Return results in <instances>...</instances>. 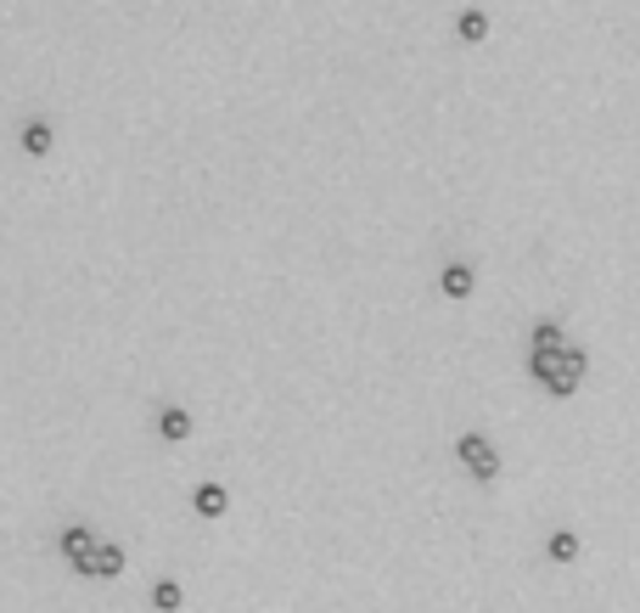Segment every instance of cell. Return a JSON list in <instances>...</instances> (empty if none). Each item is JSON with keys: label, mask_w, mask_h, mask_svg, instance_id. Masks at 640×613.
I'll list each match as a JSON object with an SVG mask.
<instances>
[{"label": "cell", "mask_w": 640, "mask_h": 613, "mask_svg": "<svg viewBox=\"0 0 640 613\" xmlns=\"http://www.w3.org/2000/svg\"><path fill=\"white\" fill-rule=\"evenodd\" d=\"M528 349H567V333L556 327V321H539V327L528 333Z\"/></svg>", "instance_id": "12"}, {"label": "cell", "mask_w": 640, "mask_h": 613, "mask_svg": "<svg viewBox=\"0 0 640 613\" xmlns=\"http://www.w3.org/2000/svg\"><path fill=\"white\" fill-rule=\"evenodd\" d=\"M57 546H62V558H67V563H85V558L96 552V546H101V535H96L90 524H67Z\"/></svg>", "instance_id": "4"}, {"label": "cell", "mask_w": 640, "mask_h": 613, "mask_svg": "<svg viewBox=\"0 0 640 613\" xmlns=\"http://www.w3.org/2000/svg\"><path fill=\"white\" fill-rule=\"evenodd\" d=\"M152 608L158 613H180L186 608V591L175 586V579H158V586H152Z\"/></svg>", "instance_id": "11"}, {"label": "cell", "mask_w": 640, "mask_h": 613, "mask_svg": "<svg viewBox=\"0 0 640 613\" xmlns=\"http://www.w3.org/2000/svg\"><path fill=\"white\" fill-rule=\"evenodd\" d=\"M191 428H197V423H191V411H186V405H163V411H158V434H163L168 445L191 439Z\"/></svg>", "instance_id": "7"}, {"label": "cell", "mask_w": 640, "mask_h": 613, "mask_svg": "<svg viewBox=\"0 0 640 613\" xmlns=\"http://www.w3.org/2000/svg\"><path fill=\"white\" fill-rule=\"evenodd\" d=\"M455 35H461L466 46H484V40H489V12H484V7H466V12L455 17Z\"/></svg>", "instance_id": "8"}, {"label": "cell", "mask_w": 640, "mask_h": 613, "mask_svg": "<svg viewBox=\"0 0 640 613\" xmlns=\"http://www.w3.org/2000/svg\"><path fill=\"white\" fill-rule=\"evenodd\" d=\"M545 558H551V563H579V535H573V529H556V535L545 540Z\"/></svg>", "instance_id": "10"}, {"label": "cell", "mask_w": 640, "mask_h": 613, "mask_svg": "<svg viewBox=\"0 0 640 613\" xmlns=\"http://www.w3.org/2000/svg\"><path fill=\"white\" fill-rule=\"evenodd\" d=\"M472 287H478V276H472V265L450 260L444 271H438V293L444 299H472Z\"/></svg>", "instance_id": "5"}, {"label": "cell", "mask_w": 640, "mask_h": 613, "mask_svg": "<svg viewBox=\"0 0 640 613\" xmlns=\"http://www.w3.org/2000/svg\"><path fill=\"white\" fill-rule=\"evenodd\" d=\"M85 579H118L124 574V546H113V540H101L96 552L85 558V563H74Z\"/></svg>", "instance_id": "3"}, {"label": "cell", "mask_w": 640, "mask_h": 613, "mask_svg": "<svg viewBox=\"0 0 640 613\" xmlns=\"http://www.w3.org/2000/svg\"><path fill=\"white\" fill-rule=\"evenodd\" d=\"M528 372H534V383L545 395L567 400V395H579V383L590 372V354L579 343H567V349H528Z\"/></svg>", "instance_id": "1"}, {"label": "cell", "mask_w": 640, "mask_h": 613, "mask_svg": "<svg viewBox=\"0 0 640 613\" xmlns=\"http://www.w3.org/2000/svg\"><path fill=\"white\" fill-rule=\"evenodd\" d=\"M17 141H23V152H34V158H46V152H51V141H57V136H51V118H28Z\"/></svg>", "instance_id": "9"}, {"label": "cell", "mask_w": 640, "mask_h": 613, "mask_svg": "<svg viewBox=\"0 0 640 613\" xmlns=\"http://www.w3.org/2000/svg\"><path fill=\"white\" fill-rule=\"evenodd\" d=\"M455 456H461V467L478 478V484H494L500 478V450H494L489 434H461L455 439Z\"/></svg>", "instance_id": "2"}, {"label": "cell", "mask_w": 640, "mask_h": 613, "mask_svg": "<svg viewBox=\"0 0 640 613\" xmlns=\"http://www.w3.org/2000/svg\"><path fill=\"white\" fill-rule=\"evenodd\" d=\"M191 506H197V518H225V506H230V496H225V484H197L191 490Z\"/></svg>", "instance_id": "6"}]
</instances>
